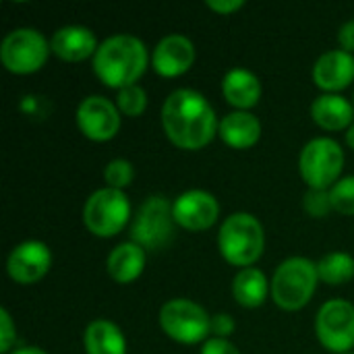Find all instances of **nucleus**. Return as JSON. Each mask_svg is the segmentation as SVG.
<instances>
[{"label":"nucleus","instance_id":"f257e3e1","mask_svg":"<svg viewBox=\"0 0 354 354\" xmlns=\"http://www.w3.org/2000/svg\"><path fill=\"white\" fill-rule=\"evenodd\" d=\"M162 127L176 147L193 151L212 143L220 122L205 95L195 89H176L162 106Z\"/></svg>","mask_w":354,"mask_h":354},{"label":"nucleus","instance_id":"f03ea898","mask_svg":"<svg viewBox=\"0 0 354 354\" xmlns=\"http://www.w3.org/2000/svg\"><path fill=\"white\" fill-rule=\"evenodd\" d=\"M147 68L145 44L129 33L104 39L93 56V73L102 83L114 89L135 85Z\"/></svg>","mask_w":354,"mask_h":354},{"label":"nucleus","instance_id":"7ed1b4c3","mask_svg":"<svg viewBox=\"0 0 354 354\" xmlns=\"http://www.w3.org/2000/svg\"><path fill=\"white\" fill-rule=\"evenodd\" d=\"M218 247L222 257L239 268H251L263 253L266 234L261 222L247 214L236 212L228 216L218 232Z\"/></svg>","mask_w":354,"mask_h":354},{"label":"nucleus","instance_id":"20e7f679","mask_svg":"<svg viewBox=\"0 0 354 354\" xmlns=\"http://www.w3.org/2000/svg\"><path fill=\"white\" fill-rule=\"evenodd\" d=\"M317 282V263L307 257H290L278 266L272 278V299L284 311H299L315 295Z\"/></svg>","mask_w":354,"mask_h":354},{"label":"nucleus","instance_id":"39448f33","mask_svg":"<svg viewBox=\"0 0 354 354\" xmlns=\"http://www.w3.org/2000/svg\"><path fill=\"white\" fill-rule=\"evenodd\" d=\"M174 224L172 203L164 195H151L141 203L133 218L131 241L145 251H160L172 241Z\"/></svg>","mask_w":354,"mask_h":354},{"label":"nucleus","instance_id":"423d86ee","mask_svg":"<svg viewBox=\"0 0 354 354\" xmlns=\"http://www.w3.org/2000/svg\"><path fill=\"white\" fill-rule=\"evenodd\" d=\"M344 168V151L338 141L330 137L311 139L299 158V170L309 189H332L342 174Z\"/></svg>","mask_w":354,"mask_h":354},{"label":"nucleus","instance_id":"0eeeda50","mask_svg":"<svg viewBox=\"0 0 354 354\" xmlns=\"http://www.w3.org/2000/svg\"><path fill=\"white\" fill-rule=\"evenodd\" d=\"M131 220L129 197L118 189H97L83 205V222L95 236H116Z\"/></svg>","mask_w":354,"mask_h":354},{"label":"nucleus","instance_id":"6e6552de","mask_svg":"<svg viewBox=\"0 0 354 354\" xmlns=\"http://www.w3.org/2000/svg\"><path fill=\"white\" fill-rule=\"evenodd\" d=\"M160 328L180 344H197L212 332V317L189 299H172L160 309Z\"/></svg>","mask_w":354,"mask_h":354},{"label":"nucleus","instance_id":"1a4fd4ad","mask_svg":"<svg viewBox=\"0 0 354 354\" xmlns=\"http://www.w3.org/2000/svg\"><path fill=\"white\" fill-rule=\"evenodd\" d=\"M48 39L31 27H21L10 33L0 44V60L6 71L15 75H29L39 71L50 54Z\"/></svg>","mask_w":354,"mask_h":354},{"label":"nucleus","instance_id":"9d476101","mask_svg":"<svg viewBox=\"0 0 354 354\" xmlns=\"http://www.w3.org/2000/svg\"><path fill=\"white\" fill-rule=\"evenodd\" d=\"M315 334L326 351L336 354L354 348V307L348 301L332 299L322 305L315 319Z\"/></svg>","mask_w":354,"mask_h":354},{"label":"nucleus","instance_id":"9b49d317","mask_svg":"<svg viewBox=\"0 0 354 354\" xmlns=\"http://www.w3.org/2000/svg\"><path fill=\"white\" fill-rule=\"evenodd\" d=\"M77 127L91 141H110L120 129V110L104 95H89L77 106Z\"/></svg>","mask_w":354,"mask_h":354},{"label":"nucleus","instance_id":"f8f14e48","mask_svg":"<svg viewBox=\"0 0 354 354\" xmlns=\"http://www.w3.org/2000/svg\"><path fill=\"white\" fill-rule=\"evenodd\" d=\"M174 222L191 232L207 230L216 224L220 216V203L218 199L201 189L187 191L178 195L172 203Z\"/></svg>","mask_w":354,"mask_h":354},{"label":"nucleus","instance_id":"ddd939ff","mask_svg":"<svg viewBox=\"0 0 354 354\" xmlns=\"http://www.w3.org/2000/svg\"><path fill=\"white\" fill-rule=\"evenodd\" d=\"M52 266V251L41 241H25L17 245L6 261V272L17 284L39 282Z\"/></svg>","mask_w":354,"mask_h":354},{"label":"nucleus","instance_id":"4468645a","mask_svg":"<svg viewBox=\"0 0 354 354\" xmlns=\"http://www.w3.org/2000/svg\"><path fill=\"white\" fill-rule=\"evenodd\" d=\"M195 62V46L180 33H170L158 41L151 54V66L162 77H178Z\"/></svg>","mask_w":354,"mask_h":354},{"label":"nucleus","instance_id":"2eb2a0df","mask_svg":"<svg viewBox=\"0 0 354 354\" xmlns=\"http://www.w3.org/2000/svg\"><path fill=\"white\" fill-rule=\"evenodd\" d=\"M313 81L328 93L348 87L354 81V56L344 50H330L322 54L313 66Z\"/></svg>","mask_w":354,"mask_h":354},{"label":"nucleus","instance_id":"dca6fc26","mask_svg":"<svg viewBox=\"0 0 354 354\" xmlns=\"http://www.w3.org/2000/svg\"><path fill=\"white\" fill-rule=\"evenodd\" d=\"M50 48L60 60L81 62V60L89 58L91 54L95 56L100 46H97V39L91 29L81 27V25H66V27H60L52 35Z\"/></svg>","mask_w":354,"mask_h":354},{"label":"nucleus","instance_id":"f3484780","mask_svg":"<svg viewBox=\"0 0 354 354\" xmlns=\"http://www.w3.org/2000/svg\"><path fill=\"white\" fill-rule=\"evenodd\" d=\"M218 135L222 137V141L226 145H230L234 149H249L261 137V122L251 112L236 110V112L226 114L220 120Z\"/></svg>","mask_w":354,"mask_h":354},{"label":"nucleus","instance_id":"a211bd4d","mask_svg":"<svg viewBox=\"0 0 354 354\" xmlns=\"http://www.w3.org/2000/svg\"><path fill=\"white\" fill-rule=\"evenodd\" d=\"M222 93L230 106L247 112L261 97V81L247 68H232L224 75Z\"/></svg>","mask_w":354,"mask_h":354},{"label":"nucleus","instance_id":"6ab92c4d","mask_svg":"<svg viewBox=\"0 0 354 354\" xmlns=\"http://www.w3.org/2000/svg\"><path fill=\"white\" fill-rule=\"evenodd\" d=\"M311 116L326 131H342L353 124L354 106L338 93H324L311 104Z\"/></svg>","mask_w":354,"mask_h":354},{"label":"nucleus","instance_id":"aec40b11","mask_svg":"<svg viewBox=\"0 0 354 354\" xmlns=\"http://www.w3.org/2000/svg\"><path fill=\"white\" fill-rule=\"evenodd\" d=\"M145 249L137 243L129 241L112 249L108 255V274L118 284H131L135 282L145 268Z\"/></svg>","mask_w":354,"mask_h":354},{"label":"nucleus","instance_id":"412c9836","mask_svg":"<svg viewBox=\"0 0 354 354\" xmlns=\"http://www.w3.org/2000/svg\"><path fill=\"white\" fill-rule=\"evenodd\" d=\"M87 354H127V342L120 328L106 319H95L83 334Z\"/></svg>","mask_w":354,"mask_h":354},{"label":"nucleus","instance_id":"4be33fe9","mask_svg":"<svg viewBox=\"0 0 354 354\" xmlns=\"http://www.w3.org/2000/svg\"><path fill=\"white\" fill-rule=\"evenodd\" d=\"M268 290H270L268 278L257 268H245L234 276L232 295H234V299H236V303L241 307L255 309V307L263 305V301L268 297Z\"/></svg>","mask_w":354,"mask_h":354},{"label":"nucleus","instance_id":"5701e85b","mask_svg":"<svg viewBox=\"0 0 354 354\" xmlns=\"http://www.w3.org/2000/svg\"><path fill=\"white\" fill-rule=\"evenodd\" d=\"M317 274H319V280L326 284H332V286L346 284L354 278V259L342 251L330 253L324 259H319Z\"/></svg>","mask_w":354,"mask_h":354},{"label":"nucleus","instance_id":"b1692460","mask_svg":"<svg viewBox=\"0 0 354 354\" xmlns=\"http://www.w3.org/2000/svg\"><path fill=\"white\" fill-rule=\"evenodd\" d=\"M116 106L124 116H141L147 108V93L141 85H127L118 89Z\"/></svg>","mask_w":354,"mask_h":354},{"label":"nucleus","instance_id":"393cba45","mask_svg":"<svg viewBox=\"0 0 354 354\" xmlns=\"http://www.w3.org/2000/svg\"><path fill=\"white\" fill-rule=\"evenodd\" d=\"M104 178L108 183L110 189H118L122 191L124 187H129L135 178V168L129 160L124 158H116V160H110L106 170H104Z\"/></svg>","mask_w":354,"mask_h":354},{"label":"nucleus","instance_id":"a878e982","mask_svg":"<svg viewBox=\"0 0 354 354\" xmlns=\"http://www.w3.org/2000/svg\"><path fill=\"white\" fill-rule=\"evenodd\" d=\"M330 199L332 207L344 216H354V176L340 178L332 189H330Z\"/></svg>","mask_w":354,"mask_h":354},{"label":"nucleus","instance_id":"bb28decb","mask_svg":"<svg viewBox=\"0 0 354 354\" xmlns=\"http://www.w3.org/2000/svg\"><path fill=\"white\" fill-rule=\"evenodd\" d=\"M305 209L309 216L313 218H324L328 216L332 207V199H330V191H322V189H309L305 195Z\"/></svg>","mask_w":354,"mask_h":354},{"label":"nucleus","instance_id":"cd10ccee","mask_svg":"<svg viewBox=\"0 0 354 354\" xmlns=\"http://www.w3.org/2000/svg\"><path fill=\"white\" fill-rule=\"evenodd\" d=\"M17 340L15 324L6 309H0V353H10L12 344Z\"/></svg>","mask_w":354,"mask_h":354},{"label":"nucleus","instance_id":"c85d7f7f","mask_svg":"<svg viewBox=\"0 0 354 354\" xmlns=\"http://www.w3.org/2000/svg\"><path fill=\"white\" fill-rule=\"evenodd\" d=\"M234 319L228 313H218L212 317V334H216V338H228L234 332Z\"/></svg>","mask_w":354,"mask_h":354},{"label":"nucleus","instance_id":"c756f323","mask_svg":"<svg viewBox=\"0 0 354 354\" xmlns=\"http://www.w3.org/2000/svg\"><path fill=\"white\" fill-rule=\"evenodd\" d=\"M201 354H241V353H239V348H236L232 342H228V340H224V338H212V340H207V342L203 344Z\"/></svg>","mask_w":354,"mask_h":354},{"label":"nucleus","instance_id":"7c9ffc66","mask_svg":"<svg viewBox=\"0 0 354 354\" xmlns=\"http://www.w3.org/2000/svg\"><path fill=\"white\" fill-rule=\"evenodd\" d=\"M338 41L342 46L344 52H354V19L353 21H346L342 27H340V33H338Z\"/></svg>","mask_w":354,"mask_h":354},{"label":"nucleus","instance_id":"2f4dec72","mask_svg":"<svg viewBox=\"0 0 354 354\" xmlns=\"http://www.w3.org/2000/svg\"><path fill=\"white\" fill-rule=\"evenodd\" d=\"M207 6L216 12H222V15H228V12H234L239 8L245 6L243 0H207Z\"/></svg>","mask_w":354,"mask_h":354},{"label":"nucleus","instance_id":"473e14b6","mask_svg":"<svg viewBox=\"0 0 354 354\" xmlns=\"http://www.w3.org/2000/svg\"><path fill=\"white\" fill-rule=\"evenodd\" d=\"M8 354H48V353H46V351H41V348H37V346H21V348L10 351Z\"/></svg>","mask_w":354,"mask_h":354},{"label":"nucleus","instance_id":"72a5a7b5","mask_svg":"<svg viewBox=\"0 0 354 354\" xmlns=\"http://www.w3.org/2000/svg\"><path fill=\"white\" fill-rule=\"evenodd\" d=\"M346 143H348L351 149H354V122L346 129Z\"/></svg>","mask_w":354,"mask_h":354},{"label":"nucleus","instance_id":"f704fd0d","mask_svg":"<svg viewBox=\"0 0 354 354\" xmlns=\"http://www.w3.org/2000/svg\"><path fill=\"white\" fill-rule=\"evenodd\" d=\"M346 354H354V353H346Z\"/></svg>","mask_w":354,"mask_h":354},{"label":"nucleus","instance_id":"c9c22d12","mask_svg":"<svg viewBox=\"0 0 354 354\" xmlns=\"http://www.w3.org/2000/svg\"><path fill=\"white\" fill-rule=\"evenodd\" d=\"M353 100H354V97H353Z\"/></svg>","mask_w":354,"mask_h":354}]
</instances>
